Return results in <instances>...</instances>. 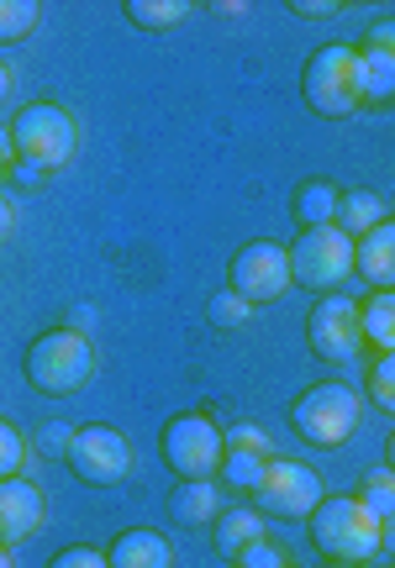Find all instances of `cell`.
I'll use <instances>...</instances> for the list:
<instances>
[{
  "mask_svg": "<svg viewBox=\"0 0 395 568\" xmlns=\"http://www.w3.org/2000/svg\"><path fill=\"white\" fill-rule=\"evenodd\" d=\"M291 268L301 290L316 295H343V280L358 274V243L343 226H312L291 243Z\"/></svg>",
  "mask_w": 395,
  "mask_h": 568,
  "instance_id": "52a82bcc",
  "label": "cell"
},
{
  "mask_svg": "<svg viewBox=\"0 0 395 568\" xmlns=\"http://www.w3.org/2000/svg\"><path fill=\"white\" fill-rule=\"evenodd\" d=\"M159 453H164L174 479H216L222 458H227V432L211 422L206 410H180L159 432Z\"/></svg>",
  "mask_w": 395,
  "mask_h": 568,
  "instance_id": "5b68a950",
  "label": "cell"
},
{
  "mask_svg": "<svg viewBox=\"0 0 395 568\" xmlns=\"http://www.w3.org/2000/svg\"><path fill=\"white\" fill-rule=\"evenodd\" d=\"M253 311H259V305H249L237 290H216L206 305V322L216 326V332H237V326H249Z\"/></svg>",
  "mask_w": 395,
  "mask_h": 568,
  "instance_id": "603a6c76",
  "label": "cell"
},
{
  "mask_svg": "<svg viewBox=\"0 0 395 568\" xmlns=\"http://www.w3.org/2000/svg\"><path fill=\"white\" fill-rule=\"evenodd\" d=\"M227 447H249V453H270V437L259 426H232L227 432Z\"/></svg>",
  "mask_w": 395,
  "mask_h": 568,
  "instance_id": "d6a6232c",
  "label": "cell"
},
{
  "mask_svg": "<svg viewBox=\"0 0 395 568\" xmlns=\"http://www.w3.org/2000/svg\"><path fill=\"white\" fill-rule=\"evenodd\" d=\"M295 17H337V0H291Z\"/></svg>",
  "mask_w": 395,
  "mask_h": 568,
  "instance_id": "836d02e7",
  "label": "cell"
},
{
  "mask_svg": "<svg viewBox=\"0 0 395 568\" xmlns=\"http://www.w3.org/2000/svg\"><path fill=\"white\" fill-rule=\"evenodd\" d=\"M21 374L38 395H74L95 379V343L74 332V326H53L32 337L27 358H21Z\"/></svg>",
  "mask_w": 395,
  "mask_h": 568,
  "instance_id": "7a4b0ae2",
  "label": "cell"
},
{
  "mask_svg": "<svg viewBox=\"0 0 395 568\" xmlns=\"http://www.w3.org/2000/svg\"><path fill=\"white\" fill-rule=\"evenodd\" d=\"M364 48H379V53H391V59H395V17L369 21V32H364Z\"/></svg>",
  "mask_w": 395,
  "mask_h": 568,
  "instance_id": "1f68e13d",
  "label": "cell"
},
{
  "mask_svg": "<svg viewBox=\"0 0 395 568\" xmlns=\"http://www.w3.org/2000/svg\"><path fill=\"white\" fill-rule=\"evenodd\" d=\"M211 542H216V558H227L237 564L253 542H264V510L253 506H227L216 516V527H211Z\"/></svg>",
  "mask_w": 395,
  "mask_h": 568,
  "instance_id": "4fadbf2b",
  "label": "cell"
},
{
  "mask_svg": "<svg viewBox=\"0 0 395 568\" xmlns=\"http://www.w3.org/2000/svg\"><path fill=\"white\" fill-rule=\"evenodd\" d=\"M358 80H364V105H395V59L391 53L358 42Z\"/></svg>",
  "mask_w": 395,
  "mask_h": 568,
  "instance_id": "ac0fdd59",
  "label": "cell"
},
{
  "mask_svg": "<svg viewBox=\"0 0 395 568\" xmlns=\"http://www.w3.org/2000/svg\"><path fill=\"white\" fill-rule=\"evenodd\" d=\"M42 527V489L27 479H0V548H17Z\"/></svg>",
  "mask_w": 395,
  "mask_h": 568,
  "instance_id": "7c38bea8",
  "label": "cell"
},
{
  "mask_svg": "<svg viewBox=\"0 0 395 568\" xmlns=\"http://www.w3.org/2000/svg\"><path fill=\"white\" fill-rule=\"evenodd\" d=\"M237 568H291V552L264 537V542H253V548L237 558Z\"/></svg>",
  "mask_w": 395,
  "mask_h": 568,
  "instance_id": "f546056e",
  "label": "cell"
},
{
  "mask_svg": "<svg viewBox=\"0 0 395 568\" xmlns=\"http://www.w3.org/2000/svg\"><path fill=\"white\" fill-rule=\"evenodd\" d=\"M358 416H364V400L343 379H322V385L301 389L291 406V426L312 447H343L358 432Z\"/></svg>",
  "mask_w": 395,
  "mask_h": 568,
  "instance_id": "8992f818",
  "label": "cell"
},
{
  "mask_svg": "<svg viewBox=\"0 0 395 568\" xmlns=\"http://www.w3.org/2000/svg\"><path fill=\"white\" fill-rule=\"evenodd\" d=\"M38 21H42L38 0H6V6H0V42L32 38V32H38Z\"/></svg>",
  "mask_w": 395,
  "mask_h": 568,
  "instance_id": "cb8c5ba5",
  "label": "cell"
},
{
  "mask_svg": "<svg viewBox=\"0 0 395 568\" xmlns=\"http://www.w3.org/2000/svg\"><path fill=\"white\" fill-rule=\"evenodd\" d=\"M0 568H17V558H11V548H0Z\"/></svg>",
  "mask_w": 395,
  "mask_h": 568,
  "instance_id": "74e56055",
  "label": "cell"
},
{
  "mask_svg": "<svg viewBox=\"0 0 395 568\" xmlns=\"http://www.w3.org/2000/svg\"><path fill=\"white\" fill-rule=\"evenodd\" d=\"M337 205H343V190L327 180H306L301 190L291 195V216L295 226H337Z\"/></svg>",
  "mask_w": 395,
  "mask_h": 568,
  "instance_id": "e0dca14e",
  "label": "cell"
},
{
  "mask_svg": "<svg viewBox=\"0 0 395 568\" xmlns=\"http://www.w3.org/2000/svg\"><path fill=\"white\" fill-rule=\"evenodd\" d=\"M48 568H111V558H105L101 548H84V542H80V548H63Z\"/></svg>",
  "mask_w": 395,
  "mask_h": 568,
  "instance_id": "4dcf8cb0",
  "label": "cell"
},
{
  "mask_svg": "<svg viewBox=\"0 0 395 568\" xmlns=\"http://www.w3.org/2000/svg\"><path fill=\"white\" fill-rule=\"evenodd\" d=\"M253 495H259L264 516H285V521H301V516H312L327 500L316 468L295 464V458H270V474H264V485L253 489Z\"/></svg>",
  "mask_w": 395,
  "mask_h": 568,
  "instance_id": "8fae6325",
  "label": "cell"
},
{
  "mask_svg": "<svg viewBox=\"0 0 395 568\" xmlns=\"http://www.w3.org/2000/svg\"><path fill=\"white\" fill-rule=\"evenodd\" d=\"M327 568H364V564H327Z\"/></svg>",
  "mask_w": 395,
  "mask_h": 568,
  "instance_id": "ab89813d",
  "label": "cell"
},
{
  "mask_svg": "<svg viewBox=\"0 0 395 568\" xmlns=\"http://www.w3.org/2000/svg\"><path fill=\"white\" fill-rule=\"evenodd\" d=\"M0 226L17 232V201H11V195H6V205H0Z\"/></svg>",
  "mask_w": 395,
  "mask_h": 568,
  "instance_id": "8d00e7d4",
  "label": "cell"
},
{
  "mask_svg": "<svg viewBox=\"0 0 395 568\" xmlns=\"http://www.w3.org/2000/svg\"><path fill=\"white\" fill-rule=\"evenodd\" d=\"M379 558H395V516L385 521V531H379Z\"/></svg>",
  "mask_w": 395,
  "mask_h": 568,
  "instance_id": "e575fe53",
  "label": "cell"
},
{
  "mask_svg": "<svg viewBox=\"0 0 395 568\" xmlns=\"http://www.w3.org/2000/svg\"><path fill=\"white\" fill-rule=\"evenodd\" d=\"M385 458H391V464H385V468H391V474H395V432H391V447H385Z\"/></svg>",
  "mask_w": 395,
  "mask_h": 568,
  "instance_id": "f35d334b",
  "label": "cell"
},
{
  "mask_svg": "<svg viewBox=\"0 0 395 568\" xmlns=\"http://www.w3.org/2000/svg\"><path fill=\"white\" fill-rule=\"evenodd\" d=\"M21 464H27V437L11 422H0V479H21Z\"/></svg>",
  "mask_w": 395,
  "mask_h": 568,
  "instance_id": "4316f807",
  "label": "cell"
},
{
  "mask_svg": "<svg viewBox=\"0 0 395 568\" xmlns=\"http://www.w3.org/2000/svg\"><path fill=\"white\" fill-rule=\"evenodd\" d=\"M358 311H364V343L375 353H395V290H375Z\"/></svg>",
  "mask_w": 395,
  "mask_h": 568,
  "instance_id": "ffe728a7",
  "label": "cell"
},
{
  "mask_svg": "<svg viewBox=\"0 0 395 568\" xmlns=\"http://www.w3.org/2000/svg\"><path fill=\"white\" fill-rule=\"evenodd\" d=\"M369 400L395 416V353H379L369 364Z\"/></svg>",
  "mask_w": 395,
  "mask_h": 568,
  "instance_id": "484cf974",
  "label": "cell"
},
{
  "mask_svg": "<svg viewBox=\"0 0 395 568\" xmlns=\"http://www.w3.org/2000/svg\"><path fill=\"white\" fill-rule=\"evenodd\" d=\"M63 464L74 468L84 485L111 489V485H122L126 474H132V443H126L117 426H105V422L74 426V443H69V458H63Z\"/></svg>",
  "mask_w": 395,
  "mask_h": 568,
  "instance_id": "9c48e42d",
  "label": "cell"
},
{
  "mask_svg": "<svg viewBox=\"0 0 395 568\" xmlns=\"http://www.w3.org/2000/svg\"><path fill=\"white\" fill-rule=\"evenodd\" d=\"M301 90H306V105L327 122H343L364 105V80H358V48L348 42H327L316 48L306 74H301Z\"/></svg>",
  "mask_w": 395,
  "mask_h": 568,
  "instance_id": "277c9868",
  "label": "cell"
},
{
  "mask_svg": "<svg viewBox=\"0 0 395 568\" xmlns=\"http://www.w3.org/2000/svg\"><path fill=\"white\" fill-rule=\"evenodd\" d=\"M364 568H385V564H364Z\"/></svg>",
  "mask_w": 395,
  "mask_h": 568,
  "instance_id": "60d3db41",
  "label": "cell"
},
{
  "mask_svg": "<svg viewBox=\"0 0 395 568\" xmlns=\"http://www.w3.org/2000/svg\"><path fill=\"white\" fill-rule=\"evenodd\" d=\"M105 558H111V568H174V548L159 531H122L105 548Z\"/></svg>",
  "mask_w": 395,
  "mask_h": 568,
  "instance_id": "9a60e30c",
  "label": "cell"
},
{
  "mask_svg": "<svg viewBox=\"0 0 395 568\" xmlns=\"http://www.w3.org/2000/svg\"><path fill=\"white\" fill-rule=\"evenodd\" d=\"M32 443H38V453L42 458H69V443H74V426H63V422H48L38 432V437H32Z\"/></svg>",
  "mask_w": 395,
  "mask_h": 568,
  "instance_id": "f1b7e54d",
  "label": "cell"
},
{
  "mask_svg": "<svg viewBox=\"0 0 395 568\" xmlns=\"http://www.w3.org/2000/svg\"><path fill=\"white\" fill-rule=\"evenodd\" d=\"M379 222H391L385 216V201H379L375 190H343V205H337V226L348 232V237H364V232H375Z\"/></svg>",
  "mask_w": 395,
  "mask_h": 568,
  "instance_id": "d6986e66",
  "label": "cell"
},
{
  "mask_svg": "<svg viewBox=\"0 0 395 568\" xmlns=\"http://www.w3.org/2000/svg\"><path fill=\"white\" fill-rule=\"evenodd\" d=\"M295 284V268H291V247L270 243V237H259V243H243L232 253L227 264V290H237L249 305H270L280 301L285 290Z\"/></svg>",
  "mask_w": 395,
  "mask_h": 568,
  "instance_id": "ba28073f",
  "label": "cell"
},
{
  "mask_svg": "<svg viewBox=\"0 0 395 568\" xmlns=\"http://www.w3.org/2000/svg\"><path fill=\"white\" fill-rule=\"evenodd\" d=\"M264 474H270V453H249V447H227V458H222V485L227 489H259L264 485Z\"/></svg>",
  "mask_w": 395,
  "mask_h": 568,
  "instance_id": "7402d4cb",
  "label": "cell"
},
{
  "mask_svg": "<svg viewBox=\"0 0 395 568\" xmlns=\"http://www.w3.org/2000/svg\"><path fill=\"white\" fill-rule=\"evenodd\" d=\"M90 322H95V311H90V305H74V311H69V326H74V332H84Z\"/></svg>",
  "mask_w": 395,
  "mask_h": 568,
  "instance_id": "d590c367",
  "label": "cell"
},
{
  "mask_svg": "<svg viewBox=\"0 0 395 568\" xmlns=\"http://www.w3.org/2000/svg\"><path fill=\"white\" fill-rule=\"evenodd\" d=\"M42 180H48V169H38V163H21V159H11V153H6V190L32 195Z\"/></svg>",
  "mask_w": 395,
  "mask_h": 568,
  "instance_id": "83f0119b",
  "label": "cell"
},
{
  "mask_svg": "<svg viewBox=\"0 0 395 568\" xmlns=\"http://www.w3.org/2000/svg\"><path fill=\"white\" fill-rule=\"evenodd\" d=\"M122 17L132 27H143V32H169V27H180L190 17L185 0H122Z\"/></svg>",
  "mask_w": 395,
  "mask_h": 568,
  "instance_id": "44dd1931",
  "label": "cell"
},
{
  "mask_svg": "<svg viewBox=\"0 0 395 568\" xmlns=\"http://www.w3.org/2000/svg\"><path fill=\"white\" fill-rule=\"evenodd\" d=\"M306 343L322 364H348L364 347V311L348 295H322L306 316Z\"/></svg>",
  "mask_w": 395,
  "mask_h": 568,
  "instance_id": "30bf717a",
  "label": "cell"
},
{
  "mask_svg": "<svg viewBox=\"0 0 395 568\" xmlns=\"http://www.w3.org/2000/svg\"><path fill=\"white\" fill-rule=\"evenodd\" d=\"M74 148H80V126H74V116L59 101H32L17 111V122H11V159L59 174L63 163L74 159Z\"/></svg>",
  "mask_w": 395,
  "mask_h": 568,
  "instance_id": "3957f363",
  "label": "cell"
},
{
  "mask_svg": "<svg viewBox=\"0 0 395 568\" xmlns=\"http://www.w3.org/2000/svg\"><path fill=\"white\" fill-rule=\"evenodd\" d=\"M169 516L180 521V527H211L222 506H216V485L211 479H180L174 495H169Z\"/></svg>",
  "mask_w": 395,
  "mask_h": 568,
  "instance_id": "2e32d148",
  "label": "cell"
},
{
  "mask_svg": "<svg viewBox=\"0 0 395 568\" xmlns=\"http://www.w3.org/2000/svg\"><path fill=\"white\" fill-rule=\"evenodd\" d=\"M358 280L375 290H395V222H379L375 232L358 237Z\"/></svg>",
  "mask_w": 395,
  "mask_h": 568,
  "instance_id": "5bb4252c",
  "label": "cell"
},
{
  "mask_svg": "<svg viewBox=\"0 0 395 568\" xmlns=\"http://www.w3.org/2000/svg\"><path fill=\"white\" fill-rule=\"evenodd\" d=\"M379 531H385V521H379L358 495H327V500L306 516V537H312V548L322 552L327 564H375Z\"/></svg>",
  "mask_w": 395,
  "mask_h": 568,
  "instance_id": "6da1fadb",
  "label": "cell"
},
{
  "mask_svg": "<svg viewBox=\"0 0 395 568\" xmlns=\"http://www.w3.org/2000/svg\"><path fill=\"white\" fill-rule=\"evenodd\" d=\"M358 500L375 510L379 521H391V516H395V474H391V468H375V474L364 479V489H358Z\"/></svg>",
  "mask_w": 395,
  "mask_h": 568,
  "instance_id": "d4e9b609",
  "label": "cell"
}]
</instances>
